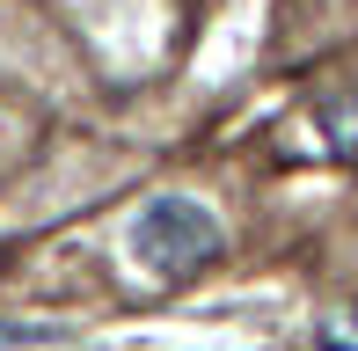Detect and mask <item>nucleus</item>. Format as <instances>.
I'll return each instance as SVG.
<instances>
[{
	"label": "nucleus",
	"mask_w": 358,
	"mask_h": 351,
	"mask_svg": "<svg viewBox=\"0 0 358 351\" xmlns=\"http://www.w3.org/2000/svg\"><path fill=\"white\" fill-rule=\"evenodd\" d=\"M315 344L322 351H358V300H336L329 315L315 322Z\"/></svg>",
	"instance_id": "7ed1b4c3"
},
{
	"label": "nucleus",
	"mask_w": 358,
	"mask_h": 351,
	"mask_svg": "<svg viewBox=\"0 0 358 351\" xmlns=\"http://www.w3.org/2000/svg\"><path fill=\"white\" fill-rule=\"evenodd\" d=\"M315 124H322V139H329V154H336V162H351V169H358V81L322 88Z\"/></svg>",
	"instance_id": "f03ea898"
},
{
	"label": "nucleus",
	"mask_w": 358,
	"mask_h": 351,
	"mask_svg": "<svg viewBox=\"0 0 358 351\" xmlns=\"http://www.w3.org/2000/svg\"><path fill=\"white\" fill-rule=\"evenodd\" d=\"M59 329H22V322H0V344H52Z\"/></svg>",
	"instance_id": "20e7f679"
},
{
	"label": "nucleus",
	"mask_w": 358,
	"mask_h": 351,
	"mask_svg": "<svg viewBox=\"0 0 358 351\" xmlns=\"http://www.w3.org/2000/svg\"><path fill=\"white\" fill-rule=\"evenodd\" d=\"M220 249H227L220 220L205 213L198 198H183V190L146 198L139 220H132V257L154 271V278H169V285H183V278H198L205 264H220Z\"/></svg>",
	"instance_id": "f257e3e1"
}]
</instances>
